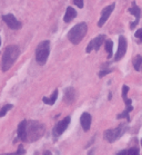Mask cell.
<instances>
[{
  "instance_id": "cell-8",
  "label": "cell",
  "mask_w": 142,
  "mask_h": 155,
  "mask_svg": "<svg viewBox=\"0 0 142 155\" xmlns=\"http://www.w3.org/2000/svg\"><path fill=\"white\" fill-rule=\"evenodd\" d=\"M70 124V117H66L63 118L62 120H60L59 123L55 126V130H53V133H55V136H60L63 132L67 130V127L69 126Z\"/></svg>"
},
{
  "instance_id": "cell-3",
  "label": "cell",
  "mask_w": 142,
  "mask_h": 155,
  "mask_svg": "<svg viewBox=\"0 0 142 155\" xmlns=\"http://www.w3.org/2000/svg\"><path fill=\"white\" fill-rule=\"evenodd\" d=\"M43 133H45V127L42 124L38 123V122L32 120L27 126V140H29V141H37L43 135Z\"/></svg>"
},
{
  "instance_id": "cell-4",
  "label": "cell",
  "mask_w": 142,
  "mask_h": 155,
  "mask_svg": "<svg viewBox=\"0 0 142 155\" xmlns=\"http://www.w3.org/2000/svg\"><path fill=\"white\" fill-rule=\"evenodd\" d=\"M49 53H50V42L48 40L40 42L36 50V59L39 65H45L47 63Z\"/></svg>"
},
{
  "instance_id": "cell-31",
  "label": "cell",
  "mask_w": 142,
  "mask_h": 155,
  "mask_svg": "<svg viewBox=\"0 0 142 155\" xmlns=\"http://www.w3.org/2000/svg\"><path fill=\"white\" fill-rule=\"evenodd\" d=\"M141 145H142V141H141Z\"/></svg>"
},
{
  "instance_id": "cell-21",
  "label": "cell",
  "mask_w": 142,
  "mask_h": 155,
  "mask_svg": "<svg viewBox=\"0 0 142 155\" xmlns=\"http://www.w3.org/2000/svg\"><path fill=\"white\" fill-rule=\"evenodd\" d=\"M128 92H129V87L125 85V86L122 87V97H123V99H125V101H127V99H128V97H127V94H128Z\"/></svg>"
},
{
  "instance_id": "cell-10",
  "label": "cell",
  "mask_w": 142,
  "mask_h": 155,
  "mask_svg": "<svg viewBox=\"0 0 142 155\" xmlns=\"http://www.w3.org/2000/svg\"><path fill=\"white\" fill-rule=\"evenodd\" d=\"M103 41H104V35H99L98 37H96V38H94L93 40H91L90 44L88 45L87 53H90L92 49L99 50V49H100L101 45L103 44Z\"/></svg>"
},
{
  "instance_id": "cell-14",
  "label": "cell",
  "mask_w": 142,
  "mask_h": 155,
  "mask_svg": "<svg viewBox=\"0 0 142 155\" xmlns=\"http://www.w3.org/2000/svg\"><path fill=\"white\" fill-rule=\"evenodd\" d=\"M129 12H130V14H132L135 17L134 22H132V24H131V28L133 29L135 26L138 25L139 20H140V17H141V9H140L138 6H135V4L133 2V7H131L130 9H129Z\"/></svg>"
},
{
  "instance_id": "cell-28",
  "label": "cell",
  "mask_w": 142,
  "mask_h": 155,
  "mask_svg": "<svg viewBox=\"0 0 142 155\" xmlns=\"http://www.w3.org/2000/svg\"><path fill=\"white\" fill-rule=\"evenodd\" d=\"M43 155H51V153H49V152H46V153Z\"/></svg>"
},
{
  "instance_id": "cell-9",
  "label": "cell",
  "mask_w": 142,
  "mask_h": 155,
  "mask_svg": "<svg viewBox=\"0 0 142 155\" xmlns=\"http://www.w3.org/2000/svg\"><path fill=\"white\" fill-rule=\"evenodd\" d=\"M115 7V5L112 4V5H110V6L106 7L104 9H102V12H101V18H100V20H99V22H98V26H99V27H102V26L106 24V21L109 19L111 12L113 11Z\"/></svg>"
},
{
  "instance_id": "cell-24",
  "label": "cell",
  "mask_w": 142,
  "mask_h": 155,
  "mask_svg": "<svg viewBox=\"0 0 142 155\" xmlns=\"http://www.w3.org/2000/svg\"><path fill=\"white\" fill-rule=\"evenodd\" d=\"M24 153H26V152H24V150L22 148V146H19V147H18V151L14 153V155H24Z\"/></svg>"
},
{
  "instance_id": "cell-6",
  "label": "cell",
  "mask_w": 142,
  "mask_h": 155,
  "mask_svg": "<svg viewBox=\"0 0 142 155\" xmlns=\"http://www.w3.org/2000/svg\"><path fill=\"white\" fill-rule=\"evenodd\" d=\"M127 47H128V44H127V39L123 37V36H120L119 38V47H118V51L115 54V60L118 61L125 56V53H127Z\"/></svg>"
},
{
  "instance_id": "cell-11",
  "label": "cell",
  "mask_w": 142,
  "mask_h": 155,
  "mask_svg": "<svg viewBox=\"0 0 142 155\" xmlns=\"http://www.w3.org/2000/svg\"><path fill=\"white\" fill-rule=\"evenodd\" d=\"M80 123L84 132H88L91 126V115L89 113H83L80 117Z\"/></svg>"
},
{
  "instance_id": "cell-16",
  "label": "cell",
  "mask_w": 142,
  "mask_h": 155,
  "mask_svg": "<svg viewBox=\"0 0 142 155\" xmlns=\"http://www.w3.org/2000/svg\"><path fill=\"white\" fill-rule=\"evenodd\" d=\"M57 98H58V89H55V92H53L51 97H49V98L43 97V102H45L46 104H48V105H53L55 103V101H57Z\"/></svg>"
},
{
  "instance_id": "cell-26",
  "label": "cell",
  "mask_w": 142,
  "mask_h": 155,
  "mask_svg": "<svg viewBox=\"0 0 142 155\" xmlns=\"http://www.w3.org/2000/svg\"><path fill=\"white\" fill-rule=\"evenodd\" d=\"M110 71H100V73H99V76H100V77H103V76H106L107 74H109Z\"/></svg>"
},
{
  "instance_id": "cell-7",
  "label": "cell",
  "mask_w": 142,
  "mask_h": 155,
  "mask_svg": "<svg viewBox=\"0 0 142 155\" xmlns=\"http://www.w3.org/2000/svg\"><path fill=\"white\" fill-rule=\"evenodd\" d=\"M2 19H4V21L7 24V26L10 29L17 30V29H19L21 27V22L18 20L17 18L14 17V15H11V14L5 15L4 17H2Z\"/></svg>"
},
{
  "instance_id": "cell-20",
  "label": "cell",
  "mask_w": 142,
  "mask_h": 155,
  "mask_svg": "<svg viewBox=\"0 0 142 155\" xmlns=\"http://www.w3.org/2000/svg\"><path fill=\"white\" fill-rule=\"evenodd\" d=\"M127 155H139V150L137 147H132L127 151Z\"/></svg>"
},
{
  "instance_id": "cell-27",
  "label": "cell",
  "mask_w": 142,
  "mask_h": 155,
  "mask_svg": "<svg viewBox=\"0 0 142 155\" xmlns=\"http://www.w3.org/2000/svg\"><path fill=\"white\" fill-rule=\"evenodd\" d=\"M117 155H127V151H125V150H123V151H121L120 153H118Z\"/></svg>"
},
{
  "instance_id": "cell-2",
  "label": "cell",
  "mask_w": 142,
  "mask_h": 155,
  "mask_svg": "<svg viewBox=\"0 0 142 155\" xmlns=\"http://www.w3.org/2000/svg\"><path fill=\"white\" fill-rule=\"evenodd\" d=\"M88 31V26L86 22H80L78 25H76L74 27L70 29V31L68 32V38L73 45H78L81 40L83 39V37L86 36Z\"/></svg>"
},
{
  "instance_id": "cell-12",
  "label": "cell",
  "mask_w": 142,
  "mask_h": 155,
  "mask_svg": "<svg viewBox=\"0 0 142 155\" xmlns=\"http://www.w3.org/2000/svg\"><path fill=\"white\" fill-rule=\"evenodd\" d=\"M76 97H77V93L72 87L67 88L66 91H65V96H63V101H65V103H67V104H71L72 102H74Z\"/></svg>"
},
{
  "instance_id": "cell-25",
  "label": "cell",
  "mask_w": 142,
  "mask_h": 155,
  "mask_svg": "<svg viewBox=\"0 0 142 155\" xmlns=\"http://www.w3.org/2000/svg\"><path fill=\"white\" fill-rule=\"evenodd\" d=\"M135 37L139 38L140 40H142V29H139V30L135 31Z\"/></svg>"
},
{
  "instance_id": "cell-19",
  "label": "cell",
  "mask_w": 142,
  "mask_h": 155,
  "mask_svg": "<svg viewBox=\"0 0 142 155\" xmlns=\"http://www.w3.org/2000/svg\"><path fill=\"white\" fill-rule=\"evenodd\" d=\"M12 108V105L11 104H7V105H5L2 108L0 109V117H4L6 114L8 113V110H10Z\"/></svg>"
},
{
  "instance_id": "cell-15",
  "label": "cell",
  "mask_w": 142,
  "mask_h": 155,
  "mask_svg": "<svg viewBox=\"0 0 142 155\" xmlns=\"http://www.w3.org/2000/svg\"><path fill=\"white\" fill-rule=\"evenodd\" d=\"M76 16H77V11L74 10L72 7H68L67 8L66 14H65L63 20H65V22H70L73 18H76Z\"/></svg>"
},
{
  "instance_id": "cell-30",
  "label": "cell",
  "mask_w": 142,
  "mask_h": 155,
  "mask_svg": "<svg viewBox=\"0 0 142 155\" xmlns=\"http://www.w3.org/2000/svg\"><path fill=\"white\" fill-rule=\"evenodd\" d=\"M0 45H1V39H0Z\"/></svg>"
},
{
  "instance_id": "cell-18",
  "label": "cell",
  "mask_w": 142,
  "mask_h": 155,
  "mask_svg": "<svg viewBox=\"0 0 142 155\" xmlns=\"http://www.w3.org/2000/svg\"><path fill=\"white\" fill-rule=\"evenodd\" d=\"M104 47H106L107 53L109 54V57L112 56V49H113V42H112V40H107L106 44H104Z\"/></svg>"
},
{
  "instance_id": "cell-17",
  "label": "cell",
  "mask_w": 142,
  "mask_h": 155,
  "mask_svg": "<svg viewBox=\"0 0 142 155\" xmlns=\"http://www.w3.org/2000/svg\"><path fill=\"white\" fill-rule=\"evenodd\" d=\"M141 65H142V57L137 56L134 59H133V67H134L135 71H140Z\"/></svg>"
},
{
  "instance_id": "cell-1",
  "label": "cell",
  "mask_w": 142,
  "mask_h": 155,
  "mask_svg": "<svg viewBox=\"0 0 142 155\" xmlns=\"http://www.w3.org/2000/svg\"><path fill=\"white\" fill-rule=\"evenodd\" d=\"M20 55V49L16 45H10L5 49V53L2 55L1 59V69L2 71H8L12 67V65L16 63L18 57Z\"/></svg>"
},
{
  "instance_id": "cell-22",
  "label": "cell",
  "mask_w": 142,
  "mask_h": 155,
  "mask_svg": "<svg viewBox=\"0 0 142 155\" xmlns=\"http://www.w3.org/2000/svg\"><path fill=\"white\" fill-rule=\"evenodd\" d=\"M129 113H130V112H129L128 109H125V112H123V113L122 114H120V115H118V118H128L129 120Z\"/></svg>"
},
{
  "instance_id": "cell-23",
  "label": "cell",
  "mask_w": 142,
  "mask_h": 155,
  "mask_svg": "<svg viewBox=\"0 0 142 155\" xmlns=\"http://www.w3.org/2000/svg\"><path fill=\"white\" fill-rule=\"evenodd\" d=\"M73 4L76 5L77 7L82 8L83 7V0H73Z\"/></svg>"
},
{
  "instance_id": "cell-29",
  "label": "cell",
  "mask_w": 142,
  "mask_h": 155,
  "mask_svg": "<svg viewBox=\"0 0 142 155\" xmlns=\"http://www.w3.org/2000/svg\"><path fill=\"white\" fill-rule=\"evenodd\" d=\"M2 155H10V154H2Z\"/></svg>"
},
{
  "instance_id": "cell-5",
  "label": "cell",
  "mask_w": 142,
  "mask_h": 155,
  "mask_svg": "<svg viewBox=\"0 0 142 155\" xmlns=\"http://www.w3.org/2000/svg\"><path fill=\"white\" fill-rule=\"evenodd\" d=\"M125 125H120L117 128H112V130H107L104 132V138L107 140L109 143H113L117 141L119 137H121L123 133H125Z\"/></svg>"
},
{
  "instance_id": "cell-13",
  "label": "cell",
  "mask_w": 142,
  "mask_h": 155,
  "mask_svg": "<svg viewBox=\"0 0 142 155\" xmlns=\"http://www.w3.org/2000/svg\"><path fill=\"white\" fill-rule=\"evenodd\" d=\"M18 137L22 142L27 141V120H22L18 126Z\"/></svg>"
}]
</instances>
